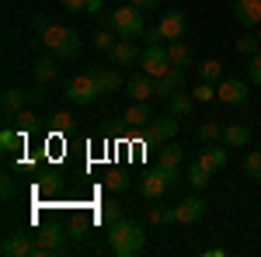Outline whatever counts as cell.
Returning a JSON list of instances; mask_svg holds the SVG:
<instances>
[{
  "instance_id": "obj_21",
  "label": "cell",
  "mask_w": 261,
  "mask_h": 257,
  "mask_svg": "<svg viewBox=\"0 0 261 257\" xmlns=\"http://www.w3.org/2000/svg\"><path fill=\"white\" fill-rule=\"evenodd\" d=\"M125 122H129L133 129H146V125L153 122V108H150L146 101H136V104H129V111H125Z\"/></svg>"
},
{
  "instance_id": "obj_13",
  "label": "cell",
  "mask_w": 261,
  "mask_h": 257,
  "mask_svg": "<svg viewBox=\"0 0 261 257\" xmlns=\"http://www.w3.org/2000/svg\"><path fill=\"white\" fill-rule=\"evenodd\" d=\"M178 222H185V226H195L202 216H205V202H202L199 195H188V198H181L178 205Z\"/></svg>"
},
{
  "instance_id": "obj_36",
  "label": "cell",
  "mask_w": 261,
  "mask_h": 257,
  "mask_svg": "<svg viewBox=\"0 0 261 257\" xmlns=\"http://www.w3.org/2000/svg\"><path fill=\"white\" fill-rule=\"evenodd\" d=\"M192 94H195V101H213V98H216V83H209V80H199Z\"/></svg>"
},
{
  "instance_id": "obj_28",
  "label": "cell",
  "mask_w": 261,
  "mask_h": 257,
  "mask_svg": "<svg viewBox=\"0 0 261 257\" xmlns=\"http://www.w3.org/2000/svg\"><path fill=\"white\" fill-rule=\"evenodd\" d=\"M150 222L153 226H171V222H178V209L174 205H153L150 209Z\"/></svg>"
},
{
  "instance_id": "obj_23",
  "label": "cell",
  "mask_w": 261,
  "mask_h": 257,
  "mask_svg": "<svg viewBox=\"0 0 261 257\" xmlns=\"http://www.w3.org/2000/svg\"><path fill=\"white\" fill-rule=\"evenodd\" d=\"M181 160H185V150H181L174 139L161 142V150H157V163L161 167H181Z\"/></svg>"
},
{
  "instance_id": "obj_25",
  "label": "cell",
  "mask_w": 261,
  "mask_h": 257,
  "mask_svg": "<svg viewBox=\"0 0 261 257\" xmlns=\"http://www.w3.org/2000/svg\"><path fill=\"white\" fill-rule=\"evenodd\" d=\"M56 56H42L39 63H35V83H45V87H53L56 83Z\"/></svg>"
},
{
  "instance_id": "obj_24",
  "label": "cell",
  "mask_w": 261,
  "mask_h": 257,
  "mask_svg": "<svg viewBox=\"0 0 261 257\" xmlns=\"http://www.w3.org/2000/svg\"><path fill=\"white\" fill-rule=\"evenodd\" d=\"M167 56H171V66H192V45L185 39H178V42H167Z\"/></svg>"
},
{
  "instance_id": "obj_41",
  "label": "cell",
  "mask_w": 261,
  "mask_h": 257,
  "mask_svg": "<svg viewBox=\"0 0 261 257\" xmlns=\"http://www.w3.org/2000/svg\"><path fill=\"white\" fill-rule=\"evenodd\" d=\"M133 7H140V11H157L161 7V0H129Z\"/></svg>"
},
{
  "instance_id": "obj_31",
  "label": "cell",
  "mask_w": 261,
  "mask_h": 257,
  "mask_svg": "<svg viewBox=\"0 0 261 257\" xmlns=\"http://www.w3.org/2000/svg\"><path fill=\"white\" fill-rule=\"evenodd\" d=\"M244 178L261 181V150H251V153L244 157Z\"/></svg>"
},
{
  "instance_id": "obj_34",
  "label": "cell",
  "mask_w": 261,
  "mask_h": 257,
  "mask_svg": "<svg viewBox=\"0 0 261 257\" xmlns=\"http://www.w3.org/2000/svg\"><path fill=\"white\" fill-rule=\"evenodd\" d=\"M199 139H202V142H220V139H223V125H220V122H213V119L202 122V125H199Z\"/></svg>"
},
{
  "instance_id": "obj_9",
  "label": "cell",
  "mask_w": 261,
  "mask_h": 257,
  "mask_svg": "<svg viewBox=\"0 0 261 257\" xmlns=\"http://www.w3.org/2000/svg\"><path fill=\"white\" fill-rule=\"evenodd\" d=\"M140 70L143 73H150V77L157 80V77H164L167 70H171V56H167V45H146L143 49V56H140Z\"/></svg>"
},
{
  "instance_id": "obj_10",
  "label": "cell",
  "mask_w": 261,
  "mask_h": 257,
  "mask_svg": "<svg viewBox=\"0 0 261 257\" xmlns=\"http://www.w3.org/2000/svg\"><path fill=\"white\" fill-rule=\"evenodd\" d=\"M66 237H70V233H63V230H56V226L42 230L39 237H35V250H32V257H53V254H66Z\"/></svg>"
},
{
  "instance_id": "obj_20",
  "label": "cell",
  "mask_w": 261,
  "mask_h": 257,
  "mask_svg": "<svg viewBox=\"0 0 261 257\" xmlns=\"http://www.w3.org/2000/svg\"><path fill=\"white\" fill-rule=\"evenodd\" d=\"M223 142L233 146V150H241V146L251 142V129L244 122H230V125H223Z\"/></svg>"
},
{
  "instance_id": "obj_42",
  "label": "cell",
  "mask_w": 261,
  "mask_h": 257,
  "mask_svg": "<svg viewBox=\"0 0 261 257\" xmlns=\"http://www.w3.org/2000/svg\"><path fill=\"white\" fill-rule=\"evenodd\" d=\"M63 7H66V11H87V4H91V0H60Z\"/></svg>"
},
{
  "instance_id": "obj_6",
  "label": "cell",
  "mask_w": 261,
  "mask_h": 257,
  "mask_svg": "<svg viewBox=\"0 0 261 257\" xmlns=\"http://www.w3.org/2000/svg\"><path fill=\"white\" fill-rule=\"evenodd\" d=\"M63 94H66V101H73V104L87 108V104H94V101L101 98V87H98V80H94V73L84 70V73H77V77L66 80Z\"/></svg>"
},
{
  "instance_id": "obj_5",
  "label": "cell",
  "mask_w": 261,
  "mask_h": 257,
  "mask_svg": "<svg viewBox=\"0 0 261 257\" xmlns=\"http://www.w3.org/2000/svg\"><path fill=\"white\" fill-rule=\"evenodd\" d=\"M188 35V18H185V11H167L161 18V24L157 28H150L146 32V45H157V42H178Z\"/></svg>"
},
{
  "instance_id": "obj_39",
  "label": "cell",
  "mask_w": 261,
  "mask_h": 257,
  "mask_svg": "<svg viewBox=\"0 0 261 257\" xmlns=\"http://www.w3.org/2000/svg\"><path fill=\"white\" fill-rule=\"evenodd\" d=\"M247 77H251V83H258V87H261V49L251 56V63H247Z\"/></svg>"
},
{
  "instance_id": "obj_32",
  "label": "cell",
  "mask_w": 261,
  "mask_h": 257,
  "mask_svg": "<svg viewBox=\"0 0 261 257\" xmlns=\"http://www.w3.org/2000/svg\"><path fill=\"white\" fill-rule=\"evenodd\" d=\"M122 216H125V212H122V202H119V198H108V202L101 205V222H105V226H108V222H119Z\"/></svg>"
},
{
  "instance_id": "obj_37",
  "label": "cell",
  "mask_w": 261,
  "mask_h": 257,
  "mask_svg": "<svg viewBox=\"0 0 261 257\" xmlns=\"http://www.w3.org/2000/svg\"><path fill=\"white\" fill-rule=\"evenodd\" d=\"M49 125H53V129H60V132H66V129H70V122H73V115H70V111H53V115H49Z\"/></svg>"
},
{
  "instance_id": "obj_19",
  "label": "cell",
  "mask_w": 261,
  "mask_h": 257,
  "mask_svg": "<svg viewBox=\"0 0 261 257\" xmlns=\"http://www.w3.org/2000/svg\"><path fill=\"white\" fill-rule=\"evenodd\" d=\"M181 83H185V70L171 66L164 77H157V98H171L174 91H181Z\"/></svg>"
},
{
  "instance_id": "obj_38",
  "label": "cell",
  "mask_w": 261,
  "mask_h": 257,
  "mask_svg": "<svg viewBox=\"0 0 261 257\" xmlns=\"http://www.w3.org/2000/svg\"><path fill=\"white\" fill-rule=\"evenodd\" d=\"M14 122H18V129H21V132H32V129L39 125V119H35V115H32L28 108H24V111H18V115H14Z\"/></svg>"
},
{
  "instance_id": "obj_44",
  "label": "cell",
  "mask_w": 261,
  "mask_h": 257,
  "mask_svg": "<svg viewBox=\"0 0 261 257\" xmlns=\"http://www.w3.org/2000/svg\"><path fill=\"white\" fill-rule=\"evenodd\" d=\"M101 11H105V0H91L87 4V14H101Z\"/></svg>"
},
{
  "instance_id": "obj_43",
  "label": "cell",
  "mask_w": 261,
  "mask_h": 257,
  "mask_svg": "<svg viewBox=\"0 0 261 257\" xmlns=\"http://www.w3.org/2000/svg\"><path fill=\"white\" fill-rule=\"evenodd\" d=\"M28 94H32V101H42V98H45V83H35Z\"/></svg>"
},
{
  "instance_id": "obj_48",
  "label": "cell",
  "mask_w": 261,
  "mask_h": 257,
  "mask_svg": "<svg viewBox=\"0 0 261 257\" xmlns=\"http://www.w3.org/2000/svg\"><path fill=\"white\" fill-rule=\"evenodd\" d=\"M258 42H261V32H258Z\"/></svg>"
},
{
  "instance_id": "obj_47",
  "label": "cell",
  "mask_w": 261,
  "mask_h": 257,
  "mask_svg": "<svg viewBox=\"0 0 261 257\" xmlns=\"http://www.w3.org/2000/svg\"><path fill=\"white\" fill-rule=\"evenodd\" d=\"M223 254H226L223 247H209V250H205V257H223Z\"/></svg>"
},
{
  "instance_id": "obj_14",
  "label": "cell",
  "mask_w": 261,
  "mask_h": 257,
  "mask_svg": "<svg viewBox=\"0 0 261 257\" xmlns=\"http://www.w3.org/2000/svg\"><path fill=\"white\" fill-rule=\"evenodd\" d=\"M32 250H35V240H28L24 233H7L0 243L4 257H32Z\"/></svg>"
},
{
  "instance_id": "obj_27",
  "label": "cell",
  "mask_w": 261,
  "mask_h": 257,
  "mask_svg": "<svg viewBox=\"0 0 261 257\" xmlns=\"http://www.w3.org/2000/svg\"><path fill=\"white\" fill-rule=\"evenodd\" d=\"M24 136H28V132H21V129H11V125H7V129L0 132V150H4V153L21 150V146H24Z\"/></svg>"
},
{
  "instance_id": "obj_26",
  "label": "cell",
  "mask_w": 261,
  "mask_h": 257,
  "mask_svg": "<svg viewBox=\"0 0 261 257\" xmlns=\"http://www.w3.org/2000/svg\"><path fill=\"white\" fill-rule=\"evenodd\" d=\"M167 101H171V111H174L178 119L192 115V108H195V94H192V91H174Z\"/></svg>"
},
{
  "instance_id": "obj_35",
  "label": "cell",
  "mask_w": 261,
  "mask_h": 257,
  "mask_svg": "<svg viewBox=\"0 0 261 257\" xmlns=\"http://www.w3.org/2000/svg\"><path fill=\"white\" fill-rule=\"evenodd\" d=\"M133 181H129V174L125 170H108L105 174V188H112V191H125Z\"/></svg>"
},
{
  "instance_id": "obj_33",
  "label": "cell",
  "mask_w": 261,
  "mask_h": 257,
  "mask_svg": "<svg viewBox=\"0 0 261 257\" xmlns=\"http://www.w3.org/2000/svg\"><path fill=\"white\" fill-rule=\"evenodd\" d=\"M115 42H119L115 28H108V24H105L98 35H94V49H98V52H112V45H115Z\"/></svg>"
},
{
  "instance_id": "obj_40",
  "label": "cell",
  "mask_w": 261,
  "mask_h": 257,
  "mask_svg": "<svg viewBox=\"0 0 261 257\" xmlns=\"http://www.w3.org/2000/svg\"><path fill=\"white\" fill-rule=\"evenodd\" d=\"M0 195H4V202H7V198H14V178H4V181H0Z\"/></svg>"
},
{
  "instance_id": "obj_17",
  "label": "cell",
  "mask_w": 261,
  "mask_h": 257,
  "mask_svg": "<svg viewBox=\"0 0 261 257\" xmlns=\"http://www.w3.org/2000/svg\"><path fill=\"white\" fill-rule=\"evenodd\" d=\"M108 56H112L115 66H133V63H140L143 52L136 49V42H133V39H119L115 45H112V52H108Z\"/></svg>"
},
{
  "instance_id": "obj_30",
  "label": "cell",
  "mask_w": 261,
  "mask_h": 257,
  "mask_svg": "<svg viewBox=\"0 0 261 257\" xmlns=\"http://www.w3.org/2000/svg\"><path fill=\"white\" fill-rule=\"evenodd\" d=\"M233 49H237L241 56H247V60H251V56H254V52L261 49V42H258V35H254V32H244L241 39L233 42Z\"/></svg>"
},
{
  "instance_id": "obj_8",
  "label": "cell",
  "mask_w": 261,
  "mask_h": 257,
  "mask_svg": "<svg viewBox=\"0 0 261 257\" xmlns=\"http://www.w3.org/2000/svg\"><path fill=\"white\" fill-rule=\"evenodd\" d=\"M216 101L230 104V108H241V104L251 101V87H247L241 77H223L220 83H216Z\"/></svg>"
},
{
  "instance_id": "obj_11",
  "label": "cell",
  "mask_w": 261,
  "mask_h": 257,
  "mask_svg": "<svg viewBox=\"0 0 261 257\" xmlns=\"http://www.w3.org/2000/svg\"><path fill=\"white\" fill-rule=\"evenodd\" d=\"M125 91L133 94V101H150L157 94V80L150 77V73H143V70H136V73L125 77Z\"/></svg>"
},
{
  "instance_id": "obj_7",
  "label": "cell",
  "mask_w": 261,
  "mask_h": 257,
  "mask_svg": "<svg viewBox=\"0 0 261 257\" xmlns=\"http://www.w3.org/2000/svg\"><path fill=\"white\" fill-rule=\"evenodd\" d=\"M178 136V115L174 111H167V115H153V122L143 129V142H150V146H161L167 139Z\"/></svg>"
},
{
  "instance_id": "obj_15",
  "label": "cell",
  "mask_w": 261,
  "mask_h": 257,
  "mask_svg": "<svg viewBox=\"0 0 261 257\" xmlns=\"http://www.w3.org/2000/svg\"><path fill=\"white\" fill-rule=\"evenodd\" d=\"M91 73H94V80H98L101 94H115L119 87H125V80H122L119 66H91Z\"/></svg>"
},
{
  "instance_id": "obj_29",
  "label": "cell",
  "mask_w": 261,
  "mask_h": 257,
  "mask_svg": "<svg viewBox=\"0 0 261 257\" xmlns=\"http://www.w3.org/2000/svg\"><path fill=\"white\" fill-rule=\"evenodd\" d=\"M199 80L220 83V80H223V63H220V60H202V63H199Z\"/></svg>"
},
{
  "instance_id": "obj_18",
  "label": "cell",
  "mask_w": 261,
  "mask_h": 257,
  "mask_svg": "<svg viewBox=\"0 0 261 257\" xmlns=\"http://www.w3.org/2000/svg\"><path fill=\"white\" fill-rule=\"evenodd\" d=\"M199 160L209 167V170H213V174H216V170H223V167L230 163V153H226V150H220L216 142H205V146L199 150Z\"/></svg>"
},
{
  "instance_id": "obj_46",
  "label": "cell",
  "mask_w": 261,
  "mask_h": 257,
  "mask_svg": "<svg viewBox=\"0 0 261 257\" xmlns=\"http://www.w3.org/2000/svg\"><path fill=\"white\" fill-rule=\"evenodd\" d=\"M32 24H35V32H42V28H45V24H49V18H45V14H39V18L32 21Z\"/></svg>"
},
{
  "instance_id": "obj_3",
  "label": "cell",
  "mask_w": 261,
  "mask_h": 257,
  "mask_svg": "<svg viewBox=\"0 0 261 257\" xmlns=\"http://www.w3.org/2000/svg\"><path fill=\"white\" fill-rule=\"evenodd\" d=\"M181 181V167H153V170H146L140 178V184H136V191H140V198H146V202H157V198H164L174 184Z\"/></svg>"
},
{
  "instance_id": "obj_16",
  "label": "cell",
  "mask_w": 261,
  "mask_h": 257,
  "mask_svg": "<svg viewBox=\"0 0 261 257\" xmlns=\"http://www.w3.org/2000/svg\"><path fill=\"white\" fill-rule=\"evenodd\" d=\"M233 18L244 28H258L261 24V0H233Z\"/></svg>"
},
{
  "instance_id": "obj_2",
  "label": "cell",
  "mask_w": 261,
  "mask_h": 257,
  "mask_svg": "<svg viewBox=\"0 0 261 257\" xmlns=\"http://www.w3.org/2000/svg\"><path fill=\"white\" fill-rule=\"evenodd\" d=\"M39 39L45 42V49H49V56H56V60H77L81 56V35L73 32V28H66V24H45L39 32Z\"/></svg>"
},
{
  "instance_id": "obj_1",
  "label": "cell",
  "mask_w": 261,
  "mask_h": 257,
  "mask_svg": "<svg viewBox=\"0 0 261 257\" xmlns=\"http://www.w3.org/2000/svg\"><path fill=\"white\" fill-rule=\"evenodd\" d=\"M105 237H108V247H112L115 257H136V254H143V247H146L143 226L133 222L129 216H122L119 222H108V226H105Z\"/></svg>"
},
{
  "instance_id": "obj_22",
  "label": "cell",
  "mask_w": 261,
  "mask_h": 257,
  "mask_svg": "<svg viewBox=\"0 0 261 257\" xmlns=\"http://www.w3.org/2000/svg\"><path fill=\"white\" fill-rule=\"evenodd\" d=\"M185 181H188V184H192L195 191H202V188H205V184L213 181V170H209V167H205L202 160H192V163H188V170H185Z\"/></svg>"
},
{
  "instance_id": "obj_45",
  "label": "cell",
  "mask_w": 261,
  "mask_h": 257,
  "mask_svg": "<svg viewBox=\"0 0 261 257\" xmlns=\"http://www.w3.org/2000/svg\"><path fill=\"white\" fill-rule=\"evenodd\" d=\"M84 233H87V230H84L81 222H77V226H70V237H73V240H81V237H84Z\"/></svg>"
},
{
  "instance_id": "obj_4",
  "label": "cell",
  "mask_w": 261,
  "mask_h": 257,
  "mask_svg": "<svg viewBox=\"0 0 261 257\" xmlns=\"http://www.w3.org/2000/svg\"><path fill=\"white\" fill-rule=\"evenodd\" d=\"M108 28H115V35L119 39H143L146 35V24H143V11L140 7H133V4H125V7H115L108 18H105Z\"/></svg>"
},
{
  "instance_id": "obj_12",
  "label": "cell",
  "mask_w": 261,
  "mask_h": 257,
  "mask_svg": "<svg viewBox=\"0 0 261 257\" xmlns=\"http://www.w3.org/2000/svg\"><path fill=\"white\" fill-rule=\"evenodd\" d=\"M28 104H32V94H28V91H21V87H7V91H4V98H0V108H4V119H7V122H14V115L24 111Z\"/></svg>"
}]
</instances>
